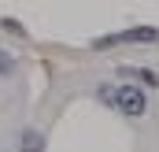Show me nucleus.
I'll use <instances>...</instances> for the list:
<instances>
[{
	"mask_svg": "<svg viewBox=\"0 0 159 152\" xmlns=\"http://www.w3.org/2000/svg\"><path fill=\"white\" fill-rule=\"evenodd\" d=\"M111 104H115L119 112H126V115H144V108H148V100H144V89H137V85H119Z\"/></svg>",
	"mask_w": 159,
	"mask_h": 152,
	"instance_id": "obj_1",
	"label": "nucleus"
},
{
	"mask_svg": "<svg viewBox=\"0 0 159 152\" xmlns=\"http://www.w3.org/2000/svg\"><path fill=\"white\" fill-rule=\"evenodd\" d=\"M119 41H129V45H152V41H159V30H156V26H133V30L119 34Z\"/></svg>",
	"mask_w": 159,
	"mask_h": 152,
	"instance_id": "obj_2",
	"label": "nucleus"
},
{
	"mask_svg": "<svg viewBox=\"0 0 159 152\" xmlns=\"http://www.w3.org/2000/svg\"><path fill=\"white\" fill-rule=\"evenodd\" d=\"M41 149H44L41 134L37 130H26V134H22V152H41Z\"/></svg>",
	"mask_w": 159,
	"mask_h": 152,
	"instance_id": "obj_3",
	"label": "nucleus"
},
{
	"mask_svg": "<svg viewBox=\"0 0 159 152\" xmlns=\"http://www.w3.org/2000/svg\"><path fill=\"white\" fill-rule=\"evenodd\" d=\"M96 93H100V100H104V104H111V100H115V85H100Z\"/></svg>",
	"mask_w": 159,
	"mask_h": 152,
	"instance_id": "obj_4",
	"label": "nucleus"
},
{
	"mask_svg": "<svg viewBox=\"0 0 159 152\" xmlns=\"http://www.w3.org/2000/svg\"><path fill=\"white\" fill-rule=\"evenodd\" d=\"M137 78H141L144 85H159V74H152V71H137Z\"/></svg>",
	"mask_w": 159,
	"mask_h": 152,
	"instance_id": "obj_5",
	"label": "nucleus"
},
{
	"mask_svg": "<svg viewBox=\"0 0 159 152\" xmlns=\"http://www.w3.org/2000/svg\"><path fill=\"white\" fill-rule=\"evenodd\" d=\"M11 63H15V59H11L7 52H0V74H7V71H11Z\"/></svg>",
	"mask_w": 159,
	"mask_h": 152,
	"instance_id": "obj_6",
	"label": "nucleus"
}]
</instances>
